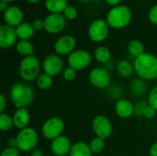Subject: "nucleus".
Listing matches in <instances>:
<instances>
[{"label": "nucleus", "mask_w": 157, "mask_h": 156, "mask_svg": "<svg viewBox=\"0 0 157 156\" xmlns=\"http://www.w3.org/2000/svg\"><path fill=\"white\" fill-rule=\"evenodd\" d=\"M32 26L34 28L35 30H42L44 29V20L41 19V18H38V19H35L33 22H32Z\"/></svg>", "instance_id": "nucleus-37"}, {"label": "nucleus", "mask_w": 157, "mask_h": 156, "mask_svg": "<svg viewBox=\"0 0 157 156\" xmlns=\"http://www.w3.org/2000/svg\"><path fill=\"white\" fill-rule=\"evenodd\" d=\"M1 1H4L6 3H10V2H13L14 0H1Z\"/></svg>", "instance_id": "nucleus-45"}, {"label": "nucleus", "mask_w": 157, "mask_h": 156, "mask_svg": "<svg viewBox=\"0 0 157 156\" xmlns=\"http://www.w3.org/2000/svg\"><path fill=\"white\" fill-rule=\"evenodd\" d=\"M79 1L84 2V3H86V2H90V1H92V0H79Z\"/></svg>", "instance_id": "nucleus-46"}, {"label": "nucleus", "mask_w": 157, "mask_h": 156, "mask_svg": "<svg viewBox=\"0 0 157 156\" xmlns=\"http://www.w3.org/2000/svg\"><path fill=\"white\" fill-rule=\"evenodd\" d=\"M28 3H30V4H36L38 2H40V0H26Z\"/></svg>", "instance_id": "nucleus-44"}, {"label": "nucleus", "mask_w": 157, "mask_h": 156, "mask_svg": "<svg viewBox=\"0 0 157 156\" xmlns=\"http://www.w3.org/2000/svg\"><path fill=\"white\" fill-rule=\"evenodd\" d=\"M19 150L17 148H11V147H7L5 148L0 156H19Z\"/></svg>", "instance_id": "nucleus-34"}, {"label": "nucleus", "mask_w": 157, "mask_h": 156, "mask_svg": "<svg viewBox=\"0 0 157 156\" xmlns=\"http://www.w3.org/2000/svg\"><path fill=\"white\" fill-rule=\"evenodd\" d=\"M156 112L157 111L154 108H152L151 106H148V107L146 108L145 111H144V117L145 119L151 120V119L155 118V116L156 115Z\"/></svg>", "instance_id": "nucleus-36"}, {"label": "nucleus", "mask_w": 157, "mask_h": 156, "mask_svg": "<svg viewBox=\"0 0 157 156\" xmlns=\"http://www.w3.org/2000/svg\"><path fill=\"white\" fill-rule=\"evenodd\" d=\"M146 82L147 81L142 79V78H139V77L134 78L130 85V88H131L132 92L137 97L144 96L146 93V90L148 87V85Z\"/></svg>", "instance_id": "nucleus-23"}, {"label": "nucleus", "mask_w": 157, "mask_h": 156, "mask_svg": "<svg viewBox=\"0 0 157 156\" xmlns=\"http://www.w3.org/2000/svg\"><path fill=\"white\" fill-rule=\"evenodd\" d=\"M72 146L73 144L71 140L64 135H61L60 137L52 141L51 151L53 155L65 156L70 154Z\"/></svg>", "instance_id": "nucleus-14"}, {"label": "nucleus", "mask_w": 157, "mask_h": 156, "mask_svg": "<svg viewBox=\"0 0 157 156\" xmlns=\"http://www.w3.org/2000/svg\"><path fill=\"white\" fill-rule=\"evenodd\" d=\"M6 96L1 93L0 94V113H4L6 108Z\"/></svg>", "instance_id": "nucleus-38"}, {"label": "nucleus", "mask_w": 157, "mask_h": 156, "mask_svg": "<svg viewBox=\"0 0 157 156\" xmlns=\"http://www.w3.org/2000/svg\"><path fill=\"white\" fill-rule=\"evenodd\" d=\"M4 21L6 25L17 28L23 22L24 14L20 7L17 6H10L3 14Z\"/></svg>", "instance_id": "nucleus-15"}, {"label": "nucleus", "mask_w": 157, "mask_h": 156, "mask_svg": "<svg viewBox=\"0 0 157 156\" xmlns=\"http://www.w3.org/2000/svg\"><path fill=\"white\" fill-rule=\"evenodd\" d=\"M13 121H14V127L20 130H23L25 128L29 127V121H30V115L28 111V108H17L15 113L13 114Z\"/></svg>", "instance_id": "nucleus-18"}, {"label": "nucleus", "mask_w": 157, "mask_h": 156, "mask_svg": "<svg viewBox=\"0 0 157 156\" xmlns=\"http://www.w3.org/2000/svg\"><path fill=\"white\" fill-rule=\"evenodd\" d=\"M41 63L35 55L23 57L18 64V74L24 82L36 81L40 74Z\"/></svg>", "instance_id": "nucleus-3"}, {"label": "nucleus", "mask_w": 157, "mask_h": 156, "mask_svg": "<svg viewBox=\"0 0 157 156\" xmlns=\"http://www.w3.org/2000/svg\"><path fill=\"white\" fill-rule=\"evenodd\" d=\"M35 29L32 24L28 22H22L16 28V33L19 40H29L34 35Z\"/></svg>", "instance_id": "nucleus-19"}, {"label": "nucleus", "mask_w": 157, "mask_h": 156, "mask_svg": "<svg viewBox=\"0 0 157 156\" xmlns=\"http://www.w3.org/2000/svg\"><path fill=\"white\" fill-rule=\"evenodd\" d=\"M37 86L41 90H48L52 87V84H53V77L45 74V73H41L39 77L36 80Z\"/></svg>", "instance_id": "nucleus-27"}, {"label": "nucleus", "mask_w": 157, "mask_h": 156, "mask_svg": "<svg viewBox=\"0 0 157 156\" xmlns=\"http://www.w3.org/2000/svg\"><path fill=\"white\" fill-rule=\"evenodd\" d=\"M115 113L121 119H129L134 114V105L126 98H120L114 106Z\"/></svg>", "instance_id": "nucleus-17"}, {"label": "nucleus", "mask_w": 157, "mask_h": 156, "mask_svg": "<svg viewBox=\"0 0 157 156\" xmlns=\"http://www.w3.org/2000/svg\"><path fill=\"white\" fill-rule=\"evenodd\" d=\"M67 0H46L45 7L51 12V14H61L63 13L64 9L67 7Z\"/></svg>", "instance_id": "nucleus-22"}, {"label": "nucleus", "mask_w": 157, "mask_h": 156, "mask_svg": "<svg viewBox=\"0 0 157 156\" xmlns=\"http://www.w3.org/2000/svg\"><path fill=\"white\" fill-rule=\"evenodd\" d=\"M66 25V18L63 14H50L44 19V29L51 34L62 32Z\"/></svg>", "instance_id": "nucleus-12"}, {"label": "nucleus", "mask_w": 157, "mask_h": 156, "mask_svg": "<svg viewBox=\"0 0 157 156\" xmlns=\"http://www.w3.org/2000/svg\"><path fill=\"white\" fill-rule=\"evenodd\" d=\"M109 26L104 19L94 20L88 27V37L94 42H102L109 35Z\"/></svg>", "instance_id": "nucleus-11"}, {"label": "nucleus", "mask_w": 157, "mask_h": 156, "mask_svg": "<svg viewBox=\"0 0 157 156\" xmlns=\"http://www.w3.org/2000/svg\"><path fill=\"white\" fill-rule=\"evenodd\" d=\"M148 17H149V20H150L153 24L157 25V5L154 6L150 9V11H149V13H148Z\"/></svg>", "instance_id": "nucleus-35"}, {"label": "nucleus", "mask_w": 157, "mask_h": 156, "mask_svg": "<svg viewBox=\"0 0 157 156\" xmlns=\"http://www.w3.org/2000/svg\"><path fill=\"white\" fill-rule=\"evenodd\" d=\"M64 130V122L59 117H51L47 119L41 125L40 132L42 136L50 141L63 135Z\"/></svg>", "instance_id": "nucleus-6"}, {"label": "nucleus", "mask_w": 157, "mask_h": 156, "mask_svg": "<svg viewBox=\"0 0 157 156\" xmlns=\"http://www.w3.org/2000/svg\"><path fill=\"white\" fill-rule=\"evenodd\" d=\"M117 72L120 76L123 78H130L132 76L134 72L133 63L128 60H121L117 64Z\"/></svg>", "instance_id": "nucleus-21"}, {"label": "nucleus", "mask_w": 157, "mask_h": 156, "mask_svg": "<svg viewBox=\"0 0 157 156\" xmlns=\"http://www.w3.org/2000/svg\"><path fill=\"white\" fill-rule=\"evenodd\" d=\"M128 51L131 54V56L134 57V59L141 56L142 54H144L145 52L144 51V46L143 42L138 40H132L129 42Z\"/></svg>", "instance_id": "nucleus-26"}, {"label": "nucleus", "mask_w": 157, "mask_h": 156, "mask_svg": "<svg viewBox=\"0 0 157 156\" xmlns=\"http://www.w3.org/2000/svg\"><path fill=\"white\" fill-rule=\"evenodd\" d=\"M148 104L152 108H154L157 111V85L155 86L149 92L148 95Z\"/></svg>", "instance_id": "nucleus-31"}, {"label": "nucleus", "mask_w": 157, "mask_h": 156, "mask_svg": "<svg viewBox=\"0 0 157 156\" xmlns=\"http://www.w3.org/2000/svg\"><path fill=\"white\" fill-rule=\"evenodd\" d=\"M17 148L20 152L28 153L36 149V146L39 143L38 132L31 127L25 128L20 130L17 136Z\"/></svg>", "instance_id": "nucleus-5"}, {"label": "nucleus", "mask_w": 157, "mask_h": 156, "mask_svg": "<svg viewBox=\"0 0 157 156\" xmlns=\"http://www.w3.org/2000/svg\"><path fill=\"white\" fill-rule=\"evenodd\" d=\"M17 36L16 28L3 24L0 27V47L2 49H8L15 45Z\"/></svg>", "instance_id": "nucleus-16"}, {"label": "nucleus", "mask_w": 157, "mask_h": 156, "mask_svg": "<svg viewBox=\"0 0 157 156\" xmlns=\"http://www.w3.org/2000/svg\"><path fill=\"white\" fill-rule=\"evenodd\" d=\"M64 63L62 57L56 53H52L47 55L42 63H41V69L43 73L54 77L57 76L59 74L63 72Z\"/></svg>", "instance_id": "nucleus-8"}, {"label": "nucleus", "mask_w": 157, "mask_h": 156, "mask_svg": "<svg viewBox=\"0 0 157 156\" xmlns=\"http://www.w3.org/2000/svg\"><path fill=\"white\" fill-rule=\"evenodd\" d=\"M133 67L136 75L145 81L157 79V56L144 52L133 61Z\"/></svg>", "instance_id": "nucleus-1"}, {"label": "nucleus", "mask_w": 157, "mask_h": 156, "mask_svg": "<svg viewBox=\"0 0 157 156\" xmlns=\"http://www.w3.org/2000/svg\"><path fill=\"white\" fill-rule=\"evenodd\" d=\"M76 72L77 71H75L72 67L68 66V67L64 68V70L63 72V79L65 81L71 82V81H73L76 77Z\"/></svg>", "instance_id": "nucleus-32"}, {"label": "nucleus", "mask_w": 157, "mask_h": 156, "mask_svg": "<svg viewBox=\"0 0 157 156\" xmlns=\"http://www.w3.org/2000/svg\"><path fill=\"white\" fill-rule=\"evenodd\" d=\"M132 19V12L127 6H117L112 7L107 14L106 21L109 26L115 29L127 27Z\"/></svg>", "instance_id": "nucleus-4"}, {"label": "nucleus", "mask_w": 157, "mask_h": 156, "mask_svg": "<svg viewBox=\"0 0 157 156\" xmlns=\"http://www.w3.org/2000/svg\"><path fill=\"white\" fill-rule=\"evenodd\" d=\"M107 2L108 5L111 6L112 7L114 6H120V3L121 2V0H105Z\"/></svg>", "instance_id": "nucleus-41"}, {"label": "nucleus", "mask_w": 157, "mask_h": 156, "mask_svg": "<svg viewBox=\"0 0 157 156\" xmlns=\"http://www.w3.org/2000/svg\"><path fill=\"white\" fill-rule=\"evenodd\" d=\"M7 147H11V148H17V140L16 138H10L7 140Z\"/></svg>", "instance_id": "nucleus-40"}, {"label": "nucleus", "mask_w": 157, "mask_h": 156, "mask_svg": "<svg viewBox=\"0 0 157 156\" xmlns=\"http://www.w3.org/2000/svg\"><path fill=\"white\" fill-rule=\"evenodd\" d=\"M92 62L91 54L86 50H75L70 55H68L67 63L68 66L72 67L75 71H82L86 69Z\"/></svg>", "instance_id": "nucleus-7"}, {"label": "nucleus", "mask_w": 157, "mask_h": 156, "mask_svg": "<svg viewBox=\"0 0 157 156\" xmlns=\"http://www.w3.org/2000/svg\"><path fill=\"white\" fill-rule=\"evenodd\" d=\"M95 59L100 63H108L111 59V52L106 46H98L94 51Z\"/></svg>", "instance_id": "nucleus-25"}, {"label": "nucleus", "mask_w": 157, "mask_h": 156, "mask_svg": "<svg viewBox=\"0 0 157 156\" xmlns=\"http://www.w3.org/2000/svg\"><path fill=\"white\" fill-rule=\"evenodd\" d=\"M31 156H44L43 153L40 149H34L31 153Z\"/></svg>", "instance_id": "nucleus-42"}, {"label": "nucleus", "mask_w": 157, "mask_h": 156, "mask_svg": "<svg viewBox=\"0 0 157 156\" xmlns=\"http://www.w3.org/2000/svg\"><path fill=\"white\" fill-rule=\"evenodd\" d=\"M92 129L97 137L108 139L113 132V126L110 120L104 115H98L92 120Z\"/></svg>", "instance_id": "nucleus-9"}, {"label": "nucleus", "mask_w": 157, "mask_h": 156, "mask_svg": "<svg viewBox=\"0 0 157 156\" xmlns=\"http://www.w3.org/2000/svg\"><path fill=\"white\" fill-rule=\"evenodd\" d=\"M9 97L16 108H27L34 100L33 88L26 82H17L10 87Z\"/></svg>", "instance_id": "nucleus-2"}, {"label": "nucleus", "mask_w": 157, "mask_h": 156, "mask_svg": "<svg viewBox=\"0 0 157 156\" xmlns=\"http://www.w3.org/2000/svg\"><path fill=\"white\" fill-rule=\"evenodd\" d=\"M16 50L23 57L34 55V47L29 40H18L16 44Z\"/></svg>", "instance_id": "nucleus-24"}, {"label": "nucleus", "mask_w": 157, "mask_h": 156, "mask_svg": "<svg viewBox=\"0 0 157 156\" xmlns=\"http://www.w3.org/2000/svg\"><path fill=\"white\" fill-rule=\"evenodd\" d=\"M149 106L148 102H144V101H140L138 103H136L134 105V114L137 116H142L144 117V111L146 109V108Z\"/></svg>", "instance_id": "nucleus-33"}, {"label": "nucleus", "mask_w": 157, "mask_h": 156, "mask_svg": "<svg viewBox=\"0 0 157 156\" xmlns=\"http://www.w3.org/2000/svg\"><path fill=\"white\" fill-rule=\"evenodd\" d=\"M89 144L85 142H76L73 144L69 156H92Z\"/></svg>", "instance_id": "nucleus-20"}, {"label": "nucleus", "mask_w": 157, "mask_h": 156, "mask_svg": "<svg viewBox=\"0 0 157 156\" xmlns=\"http://www.w3.org/2000/svg\"><path fill=\"white\" fill-rule=\"evenodd\" d=\"M63 15L64 17L68 20H74L78 16V11L74 6H67V7L64 9Z\"/></svg>", "instance_id": "nucleus-30"}, {"label": "nucleus", "mask_w": 157, "mask_h": 156, "mask_svg": "<svg viewBox=\"0 0 157 156\" xmlns=\"http://www.w3.org/2000/svg\"><path fill=\"white\" fill-rule=\"evenodd\" d=\"M88 80L94 87L98 89H106L109 87L111 83L109 71L103 67L93 68L88 74Z\"/></svg>", "instance_id": "nucleus-10"}, {"label": "nucleus", "mask_w": 157, "mask_h": 156, "mask_svg": "<svg viewBox=\"0 0 157 156\" xmlns=\"http://www.w3.org/2000/svg\"><path fill=\"white\" fill-rule=\"evenodd\" d=\"M14 127L13 117L6 113H0V130L2 131H8Z\"/></svg>", "instance_id": "nucleus-28"}, {"label": "nucleus", "mask_w": 157, "mask_h": 156, "mask_svg": "<svg viewBox=\"0 0 157 156\" xmlns=\"http://www.w3.org/2000/svg\"><path fill=\"white\" fill-rule=\"evenodd\" d=\"M52 156H56V155H52Z\"/></svg>", "instance_id": "nucleus-47"}, {"label": "nucleus", "mask_w": 157, "mask_h": 156, "mask_svg": "<svg viewBox=\"0 0 157 156\" xmlns=\"http://www.w3.org/2000/svg\"><path fill=\"white\" fill-rule=\"evenodd\" d=\"M76 46L75 39L71 35H64L60 37L54 43V51L60 56L70 55L75 51Z\"/></svg>", "instance_id": "nucleus-13"}, {"label": "nucleus", "mask_w": 157, "mask_h": 156, "mask_svg": "<svg viewBox=\"0 0 157 156\" xmlns=\"http://www.w3.org/2000/svg\"><path fill=\"white\" fill-rule=\"evenodd\" d=\"M150 156H157V142L154 143L149 149Z\"/></svg>", "instance_id": "nucleus-39"}, {"label": "nucleus", "mask_w": 157, "mask_h": 156, "mask_svg": "<svg viewBox=\"0 0 157 156\" xmlns=\"http://www.w3.org/2000/svg\"><path fill=\"white\" fill-rule=\"evenodd\" d=\"M89 147L93 154H100L105 148V140L96 136L90 141Z\"/></svg>", "instance_id": "nucleus-29"}, {"label": "nucleus", "mask_w": 157, "mask_h": 156, "mask_svg": "<svg viewBox=\"0 0 157 156\" xmlns=\"http://www.w3.org/2000/svg\"><path fill=\"white\" fill-rule=\"evenodd\" d=\"M7 3L4 2V1H0V9L2 12H5L7 9Z\"/></svg>", "instance_id": "nucleus-43"}]
</instances>
